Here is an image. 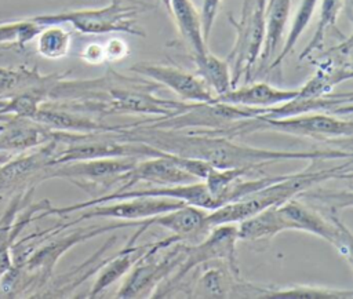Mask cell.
Returning <instances> with one entry per match:
<instances>
[{
	"label": "cell",
	"mask_w": 353,
	"mask_h": 299,
	"mask_svg": "<svg viewBox=\"0 0 353 299\" xmlns=\"http://www.w3.org/2000/svg\"><path fill=\"white\" fill-rule=\"evenodd\" d=\"M57 146V141L51 139L36 149L17 153L0 164V198L28 192L46 181Z\"/></svg>",
	"instance_id": "cell-8"
},
{
	"label": "cell",
	"mask_w": 353,
	"mask_h": 299,
	"mask_svg": "<svg viewBox=\"0 0 353 299\" xmlns=\"http://www.w3.org/2000/svg\"><path fill=\"white\" fill-rule=\"evenodd\" d=\"M170 17L175 21L179 33L193 54L208 51L203 37L200 12L192 0H170Z\"/></svg>",
	"instance_id": "cell-15"
},
{
	"label": "cell",
	"mask_w": 353,
	"mask_h": 299,
	"mask_svg": "<svg viewBox=\"0 0 353 299\" xmlns=\"http://www.w3.org/2000/svg\"><path fill=\"white\" fill-rule=\"evenodd\" d=\"M40 29L41 25L32 18L0 23V45L8 48L18 47L22 50L28 43L34 40Z\"/></svg>",
	"instance_id": "cell-21"
},
{
	"label": "cell",
	"mask_w": 353,
	"mask_h": 299,
	"mask_svg": "<svg viewBox=\"0 0 353 299\" xmlns=\"http://www.w3.org/2000/svg\"><path fill=\"white\" fill-rule=\"evenodd\" d=\"M266 3L268 0H244L239 18L228 14V21L236 30L233 48L226 56L232 74V88L243 79L245 83L252 79L263 47Z\"/></svg>",
	"instance_id": "cell-6"
},
{
	"label": "cell",
	"mask_w": 353,
	"mask_h": 299,
	"mask_svg": "<svg viewBox=\"0 0 353 299\" xmlns=\"http://www.w3.org/2000/svg\"><path fill=\"white\" fill-rule=\"evenodd\" d=\"M345 176L350 178V160L342 165H335L331 168H316L312 165L299 172L281 175L276 182L207 212L204 226L210 230L225 223L236 225L265 208L279 205L292 197H298L301 193L316 186L317 183Z\"/></svg>",
	"instance_id": "cell-2"
},
{
	"label": "cell",
	"mask_w": 353,
	"mask_h": 299,
	"mask_svg": "<svg viewBox=\"0 0 353 299\" xmlns=\"http://www.w3.org/2000/svg\"><path fill=\"white\" fill-rule=\"evenodd\" d=\"M222 0H201V10H200V19H201V29H203V37L205 43L210 39L212 25L216 19L218 11L221 8Z\"/></svg>",
	"instance_id": "cell-22"
},
{
	"label": "cell",
	"mask_w": 353,
	"mask_h": 299,
	"mask_svg": "<svg viewBox=\"0 0 353 299\" xmlns=\"http://www.w3.org/2000/svg\"><path fill=\"white\" fill-rule=\"evenodd\" d=\"M237 241V226H234V223H225L210 229V231L196 244H186L182 262L174 270V273L156 288L152 298L170 296L172 289L185 278L188 273L205 262L222 260L228 263L233 271L240 274L236 258Z\"/></svg>",
	"instance_id": "cell-7"
},
{
	"label": "cell",
	"mask_w": 353,
	"mask_h": 299,
	"mask_svg": "<svg viewBox=\"0 0 353 299\" xmlns=\"http://www.w3.org/2000/svg\"><path fill=\"white\" fill-rule=\"evenodd\" d=\"M130 70L148 77L159 85L170 88L186 102L211 103L215 99L212 91L196 73L182 68L157 62H137Z\"/></svg>",
	"instance_id": "cell-10"
},
{
	"label": "cell",
	"mask_w": 353,
	"mask_h": 299,
	"mask_svg": "<svg viewBox=\"0 0 353 299\" xmlns=\"http://www.w3.org/2000/svg\"><path fill=\"white\" fill-rule=\"evenodd\" d=\"M11 156H14V154H11V153H4V152H0V164H3V163H6Z\"/></svg>",
	"instance_id": "cell-25"
},
{
	"label": "cell",
	"mask_w": 353,
	"mask_h": 299,
	"mask_svg": "<svg viewBox=\"0 0 353 299\" xmlns=\"http://www.w3.org/2000/svg\"><path fill=\"white\" fill-rule=\"evenodd\" d=\"M207 209L185 204L176 209L160 214L153 218L154 226L168 229L181 241H200L210 230L204 226Z\"/></svg>",
	"instance_id": "cell-13"
},
{
	"label": "cell",
	"mask_w": 353,
	"mask_h": 299,
	"mask_svg": "<svg viewBox=\"0 0 353 299\" xmlns=\"http://www.w3.org/2000/svg\"><path fill=\"white\" fill-rule=\"evenodd\" d=\"M186 203L178 198L171 197H132L124 200H114L102 204H95L85 207L77 211V216L68 223L65 227L76 225L83 220L90 219H117V220H141L152 216H157L160 214L176 209Z\"/></svg>",
	"instance_id": "cell-9"
},
{
	"label": "cell",
	"mask_w": 353,
	"mask_h": 299,
	"mask_svg": "<svg viewBox=\"0 0 353 299\" xmlns=\"http://www.w3.org/2000/svg\"><path fill=\"white\" fill-rule=\"evenodd\" d=\"M153 8V4L143 0H110L109 4L99 8L43 14L32 17V19L41 26L52 23H69L77 32L84 34L127 33L145 37V32L137 25V18L141 14L152 11Z\"/></svg>",
	"instance_id": "cell-3"
},
{
	"label": "cell",
	"mask_w": 353,
	"mask_h": 299,
	"mask_svg": "<svg viewBox=\"0 0 353 299\" xmlns=\"http://www.w3.org/2000/svg\"><path fill=\"white\" fill-rule=\"evenodd\" d=\"M343 4H345V0H321L320 17H319L317 26L313 32L310 41L302 50V52L299 55V61H303L305 58H309L314 51L321 50L327 33L330 30L335 29L338 17H339L341 11L343 10Z\"/></svg>",
	"instance_id": "cell-20"
},
{
	"label": "cell",
	"mask_w": 353,
	"mask_h": 299,
	"mask_svg": "<svg viewBox=\"0 0 353 299\" xmlns=\"http://www.w3.org/2000/svg\"><path fill=\"white\" fill-rule=\"evenodd\" d=\"M36 39V51L46 59H61L68 55L72 34L62 23L43 25Z\"/></svg>",
	"instance_id": "cell-18"
},
{
	"label": "cell",
	"mask_w": 353,
	"mask_h": 299,
	"mask_svg": "<svg viewBox=\"0 0 353 299\" xmlns=\"http://www.w3.org/2000/svg\"><path fill=\"white\" fill-rule=\"evenodd\" d=\"M103 52L105 61H117L127 54V45L123 40L112 39L106 43V45H103Z\"/></svg>",
	"instance_id": "cell-23"
},
{
	"label": "cell",
	"mask_w": 353,
	"mask_h": 299,
	"mask_svg": "<svg viewBox=\"0 0 353 299\" xmlns=\"http://www.w3.org/2000/svg\"><path fill=\"white\" fill-rule=\"evenodd\" d=\"M117 139L143 142L161 152L197 158L214 168H262L268 164L285 160H328L352 158V152L339 149L313 150H276L254 147L240 143L236 138L201 130H167L150 128L137 123L114 124L112 130Z\"/></svg>",
	"instance_id": "cell-1"
},
{
	"label": "cell",
	"mask_w": 353,
	"mask_h": 299,
	"mask_svg": "<svg viewBox=\"0 0 353 299\" xmlns=\"http://www.w3.org/2000/svg\"><path fill=\"white\" fill-rule=\"evenodd\" d=\"M274 131L288 135L313 138L320 141L328 139H352L353 123L350 117L341 118L336 114L325 112L302 113L283 118H247L230 123L223 134L234 138L248 132Z\"/></svg>",
	"instance_id": "cell-4"
},
{
	"label": "cell",
	"mask_w": 353,
	"mask_h": 299,
	"mask_svg": "<svg viewBox=\"0 0 353 299\" xmlns=\"http://www.w3.org/2000/svg\"><path fill=\"white\" fill-rule=\"evenodd\" d=\"M52 130L26 117L0 116V152L22 153L51 141Z\"/></svg>",
	"instance_id": "cell-11"
},
{
	"label": "cell",
	"mask_w": 353,
	"mask_h": 299,
	"mask_svg": "<svg viewBox=\"0 0 353 299\" xmlns=\"http://www.w3.org/2000/svg\"><path fill=\"white\" fill-rule=\"evenodd\" d=\"M319 1L320 0H301L299 7L296 8L295 15L292 18L290 32H288L285 40L283 41V45H281L279 54L274 56L272 63L268 66V70H274L276 68H279L283 63V61L287 58V55L294 50L299 37L306 30L310 19L317 8Z\"/></svg>",
	"instance_id": "cell-19"
},
{
	"label": "cell",
	"mask_w": 353,
	"mask_h": 299,
	"mask_svg": "<svg viewBox=\"0 0 353 299\" xmlns=\"http://www.w3.org/2000/svg\"><path fill=\"white\" fill-rule=\"evenodd\" d=\"M1 50H10V48H8V47H4V45H0V51H1ZM6 69H7V68H0V73H4Z\"/></svg>",
	"instance_id": "cell-26"
},
{
	"label": "cell",
	"mask_w": 353,
	"mask_h": 299,
	"mask_svg": "<svg viewBox=\"0 0 353 299\" xmlns=\"http://www.w3.org/2000/svg\"><path fill=\"white\" fill-rule=\"evenodd\" d=\"M298 95L296 90H283L268 83H245L241 87H233L229 91L215 96L214 102L229 105L269 109L281 105Z\"/></svg>",
	"instance_id": "cell-12"
},
{
	"label": "cell",
	"mask_w": 353,
	"mask_h": 299,
	"mask_svg": "<svg viewBox=\"0 0 353 299\" xmlns=\"http://www.w3.org/2000/svg\"><path fill=\"white\" fill-rule=\"evenodd\" d=\"M276 234L284 230H299L314 234L331 244L345 260L350 262L352 233L335 216L292 197L283 204L272 207Z\"/></svg>",
	"instance_id": "cell-5"
},
{
	"label": "cell",
	"mask_w": 353,
	"mask_h": 299,
	"mask_svg": "<svg viewBox=\"0 0 353 299\" xmlns=\"http://www.w3.org/2000/svg\"><path fill=\"white\" fill-rule=\"evenodd\" d=\"M291 11V0H268L265 8V39L259 61L270 65L279 54Z\"/></svg>",
	"instance_id": "cell-14"
},
{
	"label": "cell",
	"mask_w": 353,
	"mask_h": 299,
	"mask_svg": "<svg viewBox=\"0 0 353 299\" xmlns=\"http://www.w3.org/2000/svg\"><path fill=\"white\" fill-rule=\"evenodd\" d=\"M194 63V73L207 84L215 96L232 88V74L226 59L205 51L204 54H190Z\"/></svg>",
	"instance_id": "cell-16"
},
{
	"label": "cell",
	"mask_w": 353,
	"mask_h": 299,
	"mask_svg": "<svg viewBox=\"0 0 353 299\" xmlns=\"http://www.w3.org/2000/svg\"><path fill=\"white\" fill-rule=\"evenodd\" d=\"M261 299H352L353 289L294 284L288 287H261Z\"/></svg>",
	"instance_id": "cell-17"
},
{
	"label": "cell",
	"mask_w": 353,
	"mask_h": 299,
	"mask_svg": "<svg viewBox=\"0 0 353 299\" xmlns=\"http://www.w3.org/2000/svg\"><path fill=\"white\" fill-rule=\"evenodd\" d=\"M81 58L88 62V63H101L105 61V52H103V45L101 44H88L83 52Z\"/></svg>",
	"instance_id": "cell-24"
}]
</instances>
